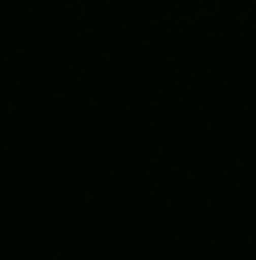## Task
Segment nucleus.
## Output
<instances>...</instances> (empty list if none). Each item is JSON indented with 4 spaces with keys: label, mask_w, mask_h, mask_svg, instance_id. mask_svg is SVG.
Returning a JSON list of instances; mask_svg holds the SVG:
<instances>
[]
</instances>
